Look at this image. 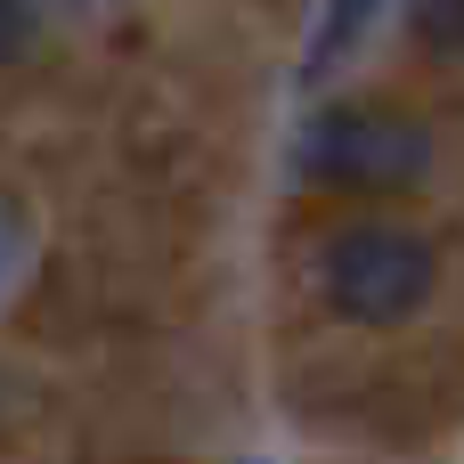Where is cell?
<instances>
[{
    "mask_svg": "<svg viewBox=\"0 0 464 464\" xmlns=\"http://www.w3.org/2000/svg\"><path fill=\"white\" fill-rule=\"evenodd\" d=\"M302 163L334 188H359V196H392V188H416L424 163H432V139L416 114L400 106H326L302 139Z\"/></svg>",
    "mask_w": 464,
    "mask_h": 464,
    "instance_id": "1",
    "label": "cell"
},
{
    "mask_svg": "<svg viewBox=\"0 0 464 464\" xmlns=\"http://www.w3.org/2000/svg\"><path fill=\"white\" fill-rule=\"evenodd\" d=\"M318 277H326V302H334L343 318H359V326H400V318H416L424 294H432V245L408 237V228L367 220V228H343V237L326 245Z\"/></svg>",
    "mask_w": 464,
    "mask_h": 464,
    "instance_id": "2",
    "label": "cell"
},
{
    "mask_svg": "<svg viewBox=\"0 0 464 464\" xmlns=\"http://www.w3.org/2000/svg\"><path fill=\"white\" fill-rule=\"evenodd\" d=\"M383 0H334L326 8V24H318V41H310V73H334V57L367 33V16H375Z\"/></svg>",
    "mask_w": 464,
    "mask_h": 464,
    "instance_id": "3",
    "label": "cell"
},
{
    "mask_svg": "<svg viewBox=\"0 0 464 464\" xmlns=\"http://www.w3.org/2000/svg\"><path fill=\"white\" fill-rule=\"evenodd\" d=\"M408 24H416V41L432 57H464V0H416Z\"/></svg>",
    "mask_w": 464,
    "mask_h": 464,
    "instance_id": "4",
    "label": "cell"
},
{
    "mask_svg": "<svg viewBox=\"0 0 464 464\" xmlns=\"http://www.w3.org/2000/svg\"><path fill=\"white\" fill-rule=\"evenodd\" d=\"M33 49V8L24 0H0V65H16Z\"/></svg>",
    "mask_w": 464,
    "mask_h": 464,
    "instance_id": "5",
    "label": "cell"
},
{
    "mask_svg": "<svg viewBox=\"0 0 464 464\" xmlns=\"http://www.w3.org/2000/svg\"><path fill=\"white\" fill-rule=\"evenodd\" d=\"M8 269H16V220H8V204H0V285H8Z\"/></svg>",
    "mask_w": 464,
    "mask_h": 464,
    "instance_id": "6",
    "label": "cell"
}]
</instances>
